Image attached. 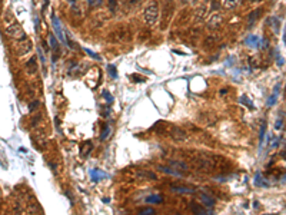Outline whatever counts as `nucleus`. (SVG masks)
I'll list each match as a JSON object with an SVG mask.
<instances>
[{
  "instance_id": "obj_19",
  "label": "nucleus",
  "mask_w": 286,
  "mask_h": 215,
  "mask_svg": "<svg viewBox=\"0 0 286 215\" xmlns=\"http://www.w3.org/2000/svg\"><path fill=\"white\" fill-rule=\"evenodd\" d=\"M265 133H266V122L262 121V123H260V131H259V146H260V148H262Z\"/></svg>"
},
{
  "instance_id": "obj_3",
  "label": "nucleus",
  "mask_w": 286,
  "mask_h": 215,
  "mask_svg": "<svg viewBox=\"0 0 286 215\" xmlns=\"http://www.w3.org/2000/svg\"><path fill=\"white\" fill-rule=\"evenodd\" d=\"M52 26H53L55 33H56V36L59 38V40L63 42L65 45H67V42H66V36H65V33H63V29H62V26H60V22H59V19H57L56 16H53L52 17Z\"/></svg>"
},
{
  "instance_id": "obj_2",
  "label": "nucleus",
  "mask_w": 286,
  "mask_h": 215,
  "mask_svg": "<svg viewBox=\"0 0 286 215\" xmlns=\"http://www.w3.org/2000/svg\"><path fill=\"white\" fill-rule=\"evenodd\" d=\"M6 33H7L9 36H12V38L17 39V40H19V39H23L24 36H26L23 27H22L19 23H13V24H10V26H7Z\"/></svg>"
},
{
  "instance_id": "obj_6",
  "label": "nucleus",
  "mask_w": 286,
  "mask_h": 215,
  "mask_svg": "<svg viewBox=\"0 0 286 215\" xmlns=\"http://www.w3.org/2000/svg\"><path fill=\"white\" fill-rule=\"evenodd\" d=\"M197 198H199V204H202V205H205L206 208H212V206L215 205V198L210 195H207V194H205V192H200V194H197Z\"/></svg>"
},
{
  "instance_id": "obj_31",
  "label": "nucleus",
  "mask_w": 286,
  "mask_h": 215,
  "mask_svg": "<svg viewBox=\"0 0 286 215\" xmlns=\"http://www.w3.org/2000/svg\"><path fill=\"white\" fill-rule=\"evenodd\" d=\"M275 128H276L277 131H279V129H282V128H283V119H277V121H276V125H275Z\"/></svg>"
},
{
  "instance_id": "obj_28",
  "label": "nucleus",
  "mask_w": 286,
  "mask_h": 215,
  "mask_svg": "<svg viewBox=\"0 0 286 215\" xmlns=\"http://www.w3.org/2000/svg\"><path fill=\"white\" fill-rule=\"evenodd\" d=\"M85 52L87 53V55H89L90 57H93V59H96V60H100V56H99V55H96L94 52H92L90 49H85Z\"/></svg>"
},
{
  "instance_id": "obj_30",
  "label": "nucleus",
  "mask_w": 286,
  "mask_h": 215,
  "mask_svg": "<svg viewBox=\"0 0 286 215\" xmlns=\"http://www.w3.org/2000/svg\"><path fill=\"white\" fill-rule=\"evenodd\" d=\"M140 214H145V215L155 214V210H153V208H143V210L140 211Z\"/></svg>"
},
{
  "instance_id": "obj_22",
  "label": "nucleus",
  "mask_w": 286,
  "mask_h": 215,
  "mask_svg": "<svg viewBox=\"0 0 286 215\" xmlns=\"http://www.w3.org/2000/svg\"><path fill=\"white\" fill-rule=\"evenodd\" d=\"M108 72H109V76H110V78H113V79L117 78V69L115 65H108Z\"/></svg>"
},
{
  "instance_id": "obj_10",
  "label": "nucleus",
  "mask_w": 286,
  "mask_h": 215,
  "mask_svg": "<svg viewBox=\"0 0 286 215\" xmlns=\"http://www.w3.org/2000/svg\"><path fill=\"white\" fill-rule=\"evenodd\" d=\"M279 90H281V85L277 83L276 86H275V89H273L272 95H270V96H269V99H267V106H273V105L277 102V98H279Z\"/></svg>"
},
{
  "instance_id": "obj_7",
  "label": "nucleus",
  "mask_w": 286,
  "mask_h": 215,
  "mask_svg": "<svg viewBox=\"0 0 286 215\" xmlns=\"http://www.w3.org/2000/svg\"><path fill=\"white\" fill-rule=\"evenodd\" d=\"M221 22H222V14L219 13V12L212 13L210 17H209V20H207V27L209 29H216L219 24H221Z\"/></svg>"
},
{
  "instance_id": "obj_16",
  "label": "nucleus",
  "mask_w": 286,
  "mask_h": 215,
  "mask_svg": "<svg viewBox=\"0 0 286 215\" xmlns=\"http://www.w3.org/2000/svg\"><path fill=\"white\" fill-rule=\"evenodd\" d=\"M169 164L173 165L176 169H180V171H188L189 169V165L185 164V162H182V161H170Z\"/></svg>"
},
{
  "instance_id": "obj_25",
  "label": "nucleus",
  "mask_w": 286,
  "mask_h": 215,
  "mask_svg": "<svg viewBox=\"0 0 286 215\" xmlns=\"http://www.w3.org/2000/svg\"><path fill=\"white\" fill-rule=\"evenodd\" d=\"M109 132H110V128L106 125V126L103 128V131H102V135H100V139L102 140H104L106 138H108V135H109Z\"/></svg>"
},
{
  "instance_id": "obj_17",
  "label": "nucleus",
  "mask_w": 286,
  "mask_h": 215,
  "mask_svg": "<svg viewBox=\"0 0 286 215\" xmlns=\"http://www.w3.org/2000/svg\"><path fill=\"white\" fill-rule=\"evenodd\" d=\"M147 204H162L163 202V196L162 195H150L146 198Z\"/></svg>"
},
{
  "instance_id": "obj_35",
  "label": "nucleus",
  "mask_w": 286,
  "mask_h": 215,
  "mask_svg": "<svg viewBox=\"0 0 286 215\" xmlns=\"http://www.w3.org/2000/svg\"><path fill=\"white\" fill-rule=\"evenodd\" d=\"M185 5H190V3H193V2H196V0H182Z\"/></svg>"
},
{
  "instance_id": "obj_27",
  "label": "nucleus",
  "mask_w": 286,
  "mask_h": 215,
  "mask_svg": "<svg viewBox=\"0 0 286 215\" xmlns=\"http://www.w3.org/2000/svg\"><path fill=\"white\" fill-rule=\"evenodd\" d=\"M102 95H103V98L106 99V100H108L109 103H112V102H113V96H112L110 93H109L108 90H103V92H102Z\"/></svg>"
},
{
  "instance_id": "obj_29",
  "label": "nucleus",
  "mask_w": 286,
  "mask_h": 215,
  "mask_svg": "<svg viewBox=\"0 0 286 215\" xmlns=\"http://www.w3.org/2000/svg\"><path fill=\"white\" fill-rule=\"evenodd\" d=\"M109 7H110V12H116V7H117L116 0H109Z\"/></svg>"
},
{
  "instance_id": "obj_23",
  "label": "nucleus",
  "mask_w": 286,
  "mask_h": 215,
  "mask_svg": "<svg viewBox=\"0 0 286 215\" xmlns=\"http://www.w3.org/2000/svg\"><path fill=\"white\" fill-rule=\"evenodd\" d=\"M192 211L193 212H196V214H209V211L207 210L202 208V206H197L196 204H192Z\"/></svg>"
},
{
  "instance_id": "obj_32",
  "label": "nucleus",
  "mask_w": 286,
  "mask_h": 215,
  "mask_svg": "<svg viewBox=\"0 0 286 215\" xmlns=\"http://www.w3.org/2000/svg\"><path fill=\"white\" fill-rule=\"evenodd\" d=\"M37 106H39V100H34L33 103H30V105H29V111H34Z\"/></svg>"
},
{
  "instance_id": "obj_11",
  "label": "nucleus",
  "mask_w": 286,
  "mask_h": 215,
  "mask_svg": "<svg viewBox=\"0 0 286 215\" xmlns=\"http://www.w3.org/2000/svg\"><path fill=\"white\" fill-rule=\"evenodd\" d=\"M170 189L175 192H179V194H193L195 189L190 187H180V185H170Z\"/></svg>"
},
{
  "instance_id": "obj_15",
  "label": "nucleus",
  "mask_w": 286,
  "mask_h": 215,
  "mask_svg": "<svg viewBox=\"0 0 286 215\" xmlns=\"http://www.w3.org/2000/svg\"><path fill=\"white\" fill-rule=\"evenodd\" d=\"M205 16H206V7L202 6L200 9H197L196 13H195V22H202L205 19Z\"/></svg>"
},
{
  "instance_id": "obj_9",
  "label": "nucleus",
  "mask_w": 286,
  "mask_h": 215,
  "mask_svg": "<svg viewBox=\"0 0 286 215\" xmlns=\"http://www.w3.org/2000/svg\"><path fill=\"white\" fill-rule=\"evenodd\" d=\"M37 69H39V66H37V62H36V57H32L26 63V72H27L29 75H34L37 72Z\"/></svg>"
},
{
  "instance_id": "obj_5",
  "label": "nucleus",
  "mask_w": 286,
  "mask_h": 215,
  "mask_svg": "<svg viewBox=\"0 0 286 215\" xmlns=\"http://www.w3.org/2000/svg\"><path fill=\"white\" fill-rule=\"evenodd\" d=\"M169 129H170L169 135L172 136L175 140H185V139H188V135H186V132L182 131L180 128L173 126V125H169Z\"/></svg>"
},
{
  "instance_id": "obj_18",
  "label": "nucleus",
  "mask_w": 286,
  "mask_h": 215,
  "mask_svg": "<svg viewBox=\"0 0 286 215\" xmlns=\"http://www.w3.org/2000/svg\"><path fill=\"white\" fill-rule=\"evenodd\" d=\"M137 177L139 178H143V179H150V181H153V179H156V175L153 172H149V171H139L137 172Z\"/></svg>"
},
{
  "instance_id": "obj_14",
  "label": "nucleus",
  "mask_w": 286,
  "mask_h": 215,
  "mask_svg": "<svg viewBox=\"0 0 286 215\" xmlns=\"http://www.w3.org/2000/svg\"><path fill=\"white\" fill-rule=\"evenodd\" d=\"M255 185H256V187H260V188H267L269 187V182L265 181V179L262 178V175L258 172L256 173V177H255Z\"/></svg>"
},
{
  "instance_id": "obj_1",
  "label": "nucleus",
  "mask_w": 286,
  "mask_h": 215,
  "mask_svg": "<svg viewBox=\"0 0 286 215\" xmlns=\"http://www.w3.org/2000/svg\"><path fill=\"white\" fill-rule=\"evenodd\" d=\"M143 19H145L146 24H155L159 19V3L156 0H152L147 3V6L145 7V12H143Z\"/></svg>"
},
{
  "instance_id": "obj_12",
  "label": "nucleus",
  "mask_w": 286,
  "mask_h": 215,
  "mask_svg": "<svg viewBox=\"0 0 286 215\" xmlns=\"http://www.w3.org/2000/svg\"><path fill=\"white\" fill-rule=\"evenodd\" d=\"M90 175H92V179H93L94 182L96 181H100V179H103V178H106L108 175L104 172H102L100 169H93V171H90Z\"/></svg>"
},
{
  "instance_id": "obj_8",
  "label": "nucleus",
  "mask_w": 286,
  "mask_h": 215,
  "mask_svg": "<svg viewBox=\"0 0 286 215\" xmlns=\"http://www.w3.org/2000/svg\"><path fill=\"white\" fill-rule=\"evenodd\" d=\"M245 43H246L249 47H253V49H259V47L262 46L260 39H259L258 36H253V35L248 36V38H246V40H245Z\"/></svg>"
},
{
  "instance_id": "obj_24",
  "label": "nucleus",
  "mask_w": 286,
  "mask_h": 215,
  "mask_svg": "<svg viewBox=\"0 0 286 215\" xmlns=\"http://www.w3.org/2000/svg\"><path fill=\"white\" fill-rule=\"evenodd\" d=\"M240 103H243V105H248L250 109H253V103L249 100L248 96H242V98H240Z\"/></svg>"
},
{
  "instance_id": "obj_20",
  "label": "nucleus",
  "mask_w": 286,
  "mask_h": 215,
  "mask_svg": "<svg viewBox=\"0 0 286 215\" xmlns=\"http://www.w3.org/2000/svg\"><path fill=\"white\" fill-rule=\"evenodd\" d=\"M238 5H239V0H225L223 2V6L226 9H235Z\"/></svg>"
},
{
  "instance_id": "obj_26",
  "label": "nucleus",
  "mask_w": 286,
  "mask_h": 215,
  "mask_svg": "<svg viewBox=\"0 0 286 215\" xmlns=\"http://www.w3.org/2000/svg\"><path fill=\"white\" fill-rule=\"evenodd\" d=\"M258 13H259L258 10H255V12H252V13L249 14V26H252V24H253V22H255V20H256V19H255V17L258 16Z\"/></svg>"
},
{
  "instance_id": "obj_33",
  "label": "nucleus",
  "mask_w": 286,
  "mask_h": 215,
  "mask_svg": "<svg viewBox=\"0 0 286 215\" xmlns=\"http://www.w3.org/2000/svg\"><path fill=\"white\" fill-rule=\"evenodd\" d=\"M87 3L90 6H96V5H100V0H87Z\"/></svg>"
},
{
  "instance_id": "obj_21",
  "label": "nucleus",
  "mask_w": 286,
  "mask_h": 215,
  "mask_svg": "<svg viewBox=\"0 0 286 215\" xmlns=\"http://www.w3.org/2000/svg\"><path fill=\"white\" fill-rule=\"evenodd\" d=\"M49 46L52 50H57V40L55 38V35H52V33L49 35Z\"/></svg>"
},
{
  "instance_id": "obj_13",
  "label": "nucleus",
  "mask_w": 286,
  "mask_h": 215,
  "mask_svg": "<svg viewBox=\"0 0 286 215\" xmlns=\"http://www.w3.org/2000/svg\"><path fill=\"white\" fill-rule=\"evenodd\" d=\"M157 169L159 171H162V172H166V173H170V175H176V177H183V172H180V171H173V169H170L169 166H162V165H159L157 166Z\"/></svg>"
},
{
  "instance_id": "obj_4",
  "label": "nucleus",
  "mask_w": 286,
  "mask_h": 215,
  "mask_svg": "<svg viewBox=\"0 0 286 215\" xmlns=\"http://www.w3.org/2000/svg\"><path fill=\"white\" fill-rule=\"evenodd\" d=\"M30 49H32V42H30V39H27L24 36L23 39H19V40H17V52H19V55L27 53V52H30Z\"/></svg>"
},
{
  "instance_id": "obj_34",
  "label": "nucleus",
  "mask_w": 286,
  "mask_h": 215,
  "mask_svg": "<svg viewBox=\"0 0 286 215\" xmlns=\"http://www.w3.org/2000/svg\"><path fill=\"white\" fill-rule=\"evenodd\" d=\"M137 2H140V0H126V5L127 6H133V5H136Z\"/></svg>"
}]
</instances>
